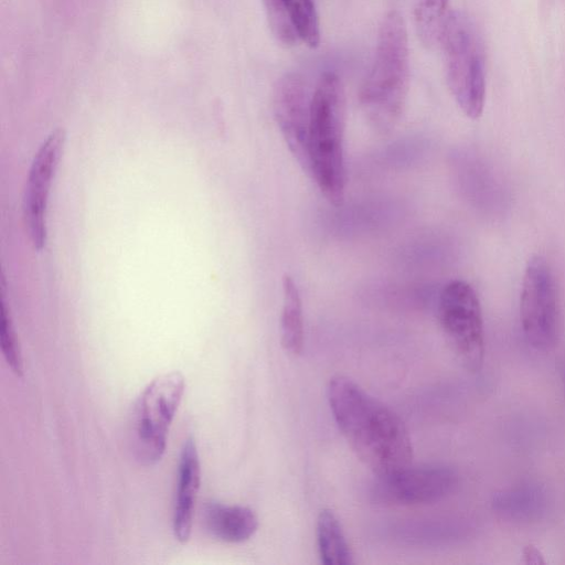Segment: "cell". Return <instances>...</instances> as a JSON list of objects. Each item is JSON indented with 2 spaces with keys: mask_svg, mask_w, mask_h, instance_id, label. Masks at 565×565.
I'll return each mask as SVG.
<instances>
[{
  "mask_svg": "<svg viewBox=\"0 0 565 565\" xmlns=\"http://www.w3.org/2000/svg\"><path fill=\"white\" fill-rule=\"evenodd\" d=\"M299 39L310 47L320 42V24L315 0H282Z\"/></svg>",
  "mask_w": 565,
  "mask_h": 565,
  "instance_id": "17",
  "label": "cell"
},
{
  "mask_svg": "<svg viewBox=\"0 0 565 565\" xmlns=\"http://www.w3.org/2000/svg\"><path fill=\"white\" fill-rule=\"evenodd\" d=\"M206 532L225 543H243L249 540L258 527L255 512L244 505L207 502L202 511Z\"/></svg>",
  "mask_w": 565,
  "mask_h": 565,
  "instance_id": "12",
  "label": "cell"
},
{
  "mask_svg": "<svg viewBox=\"0 0 565 565\" xmlns=\"http://www.w3.org/2000/svg\"><path fill=\"white\" fill-rule=\"evenodd\" d=\"M520 318L524 337L537 350H548L557 339L558 298L553 271L541 256L532 257L525 267Z\"/></svg>",
  "mask_w": 565,
  "mask_h": 565,
  "instance_id": "7",
  "label": "cell"
},
{
  "mask_svg": "<svg viewBox=\"0 0 565 565\" xmlns=\"http://www.w3.org/2000/svg\"><path fill=\"white\" fill-rule=\"evenodd\" d=\"M201 483V465L193 438H188L181 449L172 529L174 537L185 544L192 532L195 502Z\"/></svg>",
  "mask_w": 565,
  "mask_h": 565,
  "instance_id": "11",
  "label": "cell"
},
{
  "mask_svg": "<svg viewBox=\"0 0 565 565\" xmlns=\"http://www.w3.org/2000/svg\"><path fill=\"white\" fill-rule=\"evenodd\" d=\"M184 391L183 375L173 371L154 377L139 395L130 429L132 452L139 463L153 466L162 459Z\"/></svg>",
  "mask_w": 565,
  "mask_h": 565,
  "instance_id": "5",
  "label": "cell"
},
{
  "mask_svg": "<svg viewBox=\"0 0 565 565\" xmlns=\"http://www.w3.org/2000/svg\"><path fill=\"white\" fill-rule=\"evenodd\" d=\"M409 86V51L406 24L397 11L388 12L379 29L374 60L360 90L370 125L390 131L403 111Z\"/></svg>",
  "mask_w": 565,
  "mask_h": 565,
  "instance_id": "3",
  "label": "cell"
},
{
  "mask_svg": "<svg viewBox=\"0 0 565 565\" xmlns=\"http://www.w3.org/2000/svg\"><path fill=\"white\" fill-rule=\"evenodd\" d=\"M449 0H417L414 17L418 36L431 46L439 43L441 31L448 15Z\"/></svg>",
  "mask_w": 565,
  "mask_h": 565,
  "instance_id": "16",
  "label": "cell"
},
{
  "mask_svg": "<svg viewBox=\"0 0 565 565\" xmlns=\"http://www.w3.org/2000/svg\"><path fill=\"white\" fill-rule=\"evenodd\" d=\"M547 493L535 482H522L494 494L492 510L502 519L530 522L543 516L547 509Z\"/></svg>",
  "mask_w": 565,
  "mask_h": 565,
  "instance_id": "13",
  "label": "cell"
},
{
  "mask_svg": "<svg viewBox=\"0 0 565 565\" xmlns=\"http://www.w3.org/2000/svg\"><path fill=\"white\" fill-rule=\"evenodd\" d=\"M263 1L268 24L276 39L285 45H294L300 39L282 0Z\"/></svg>",
  "mask_w": 565,
  "mask_h": 565,
  "instance_id": "19",
  "label": "cell"
},
{
  "mask_svg": "<svg viewBox=\"0 0 565 565\" xmlns=\"http://www.w3.org/2000/svg\"><path fill=\"white\" fill-rule=\"evenodd\" d=\"M440 327L460 361L477 370L483 359L484 333L480 301L463 280H451L440 291L437 306Z\"/></svg>",
  "mask_w": 565,
  "mask_h": 565,
  "instance_id": "6",
  "label": "cell"
},
{
  "mask_svg": "<svg viewBox=\"0 0 565 565\" xmlns=\"http://www.w3.org/2000/svg\"><path fill=\"white\" fill-rule=\"evenodd\" d=\"M376 477L372 497L380 503L394 505L433 503L449 495L458 484L457 472L444 465L411 463Z\"/></svg>",
  "mask_w": 565,
  "mask_h": 565,
  "instance_id": "8",
  "label": "cell"
},
{
  "mask_svg": "<svg viewBox=\"0 0 565 565\" xmlns=\"http://www.w3.org/2000/svg\"><path fill=\"white\" fill-rule=\"evenodd\" d=\"M327 393L338 428L360 460L376 476L412 463L408 430L387 405L343 375L329 381Z\"/></svg>",
  "mask_w": 565,
  "mask_h": 565,
  "instance_id": "1",
  "label": "cell"
},
{
  "mask_svg": "<svg viewBox=\"0 0 565 565\" xmlns=\"http://www.w3.org/2000/svg\"><path fill=\"white\" fill-rule=\"evenodd\" d=\"M0 341L8 365L17 376L22 377L24 370L23 359L3 290L1 294Z\"/></svg>",
  "mask_w": 565,
  "mask_h": 565,
  "instance_id": "18",
  "label": "cell"
},
{
  "mask_svg": "<svg viewBox=\"0 0 565 565\" xmlns=\"http://www.w3.org/2000/svg\"><path fill=\"white\" fill-rule=\"evenodd\" d=\"M311 95L302 77L296 73L284 75L274 89V114L277 125L290 152L306 172Z\"/></svg>",
  "mask_w": 565,
  "mask_h": 565,
  "instance_id": "10",
  "label": "cell"
},
{
  "mask_svg": "<svg viewBox=\"0 0 565 565\" xmlns=\"http://www.w3.org/2000/svg\"><path fill=\"white\" fill-rule=\"evenodd\" d=\"M344 128V87L335 73L327 72L311 95L307 173L335 206L342 204L345 191Z\"/></svg>",
  "mask_w": 565,
  "mask_h": 565,
  "instance_id": "2",
  "label": "cell"
},
{
  "mask_svg": "<svg viewBox=\"0 0 565 565\" xmlns=\"http://www.w3.org/2000/svg\"><path fill=\"white\" fill-rule=\"evenodd\" d=\"M282 307L280 315V340L282 348L292 355L303 349L302 301L294 278L285 274L281 279Z\"/></svg>",
  "mask_w": 565,
  "mask_h": 565,
  "instance_id": "14",
  "label": "cell"
},
{
  "mask_svg": "<svg viewBox=\"0 0 565 565\" xmlns=\"http://www.w3.org/2000/svg\"><path fill=\"white\" fill-rule=\"evenodd\" d=\"M561 376H562V382H563L564 387H565V362L563 363V365L561 367Z\"/></svg>",
  "mask_w": 565,
  "mask_h": 565,
  "instance_id": "20",
  "label": "cell"
},
{
  "mask_svg": "<svg viewBox=\"0 0 565 565\" xmlns=\"http://www.w3.org/2000/svg\"><path fill=\"white\" fill-rule=\"evenodd\" d=\"M64 131L55 129L40 146L32 161L24 193V218L35 249H42L46 239L45 212L52 180L64 143Z\"/></svg>",
  "mask_w": 565,
  "mask_h": 565,
  "instance_id": "9",
  "label": "cell"
},
{
  "mask_svg": "<svg viewBox=\"0 0 565 565\" xmlns=\"http://www.w3.org/2000/svg\"><path fill=\"white\" fill-rule=\"evenodd\" d=\"M439 43L451 95L467 117L479 118L486 100V62L482 41L475 23L466 13L450 11Z\"/></svg>",
  "mask_w": 565,
  "mask_h": 565,
  "instance_id": "4",
  "label": "cell"
},
{
  "mask_svg": "<svg viewBox=\"0 0 565 565\" xmlns=\"http://www.w3.org/2000/svg\"><path fill=\"white\" fill-rule=\"evenodd\" d=\"M317 543L322 564H353V554L345 539L341 523L330 509H323L318 515Z\"/></svg>",
  "mask_w": 565,
  "mask_h": 565,
  "instance_id": "15",
  "label": "cell"
}]
</instances>
